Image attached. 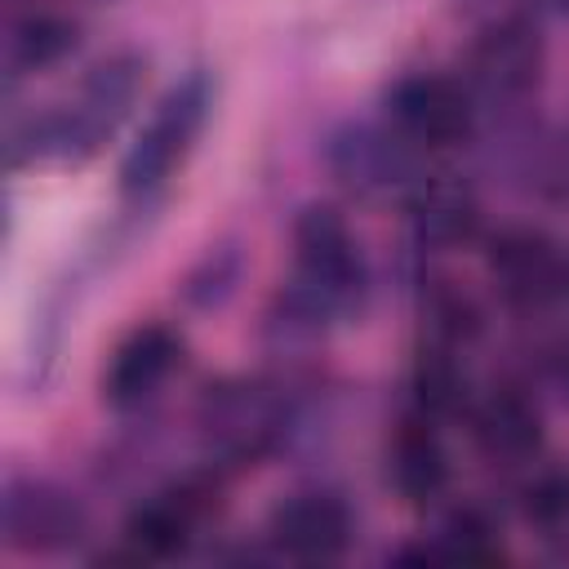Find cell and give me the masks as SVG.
<instances>
[{
	"label": "cell",
	"mask_w": 569,
	"mask_h": 569,
	"mask_svg": "<svg viewBox=\"0 0 569 569\" xmlns=\"http://www.w3.org/2000/svg\"><path fill=\"white\" fill-rule=\"evenodd\" d=\"M365 289L369 271L342 213L329 204H307L293 218V280L276 302V325L284 333H320L325 325L351 316Z\"/></svg>",
	"instance_id": "cell-1"
},
{
	"label": "cell",
	"mask_w": 569,
	"mask_h": 569,
	"mask_svg": "<svg viewBox=\"0 0 569 569\" xmlns=\"http://www.w3.org/2000/svg\"><path fill=\"white\" fill-rule=\"evenodd\" d=\"M213 107V80L209 71H187L147 116V124L138 129L133 147L120 160V196L124 200H147L156 196L191 156L204 120Z\"/></svg>",
	"instance_id": "cell-2"
},
{
	"label": "cell",
	"mask_w": 569,
	"mask_h": 569,
	"mask_svg": "<svg viewBox=\"0 0 569 569\" xmlns=\"http://www.w3.org/2000/svg\"><path fill=\"white\" fill-rule=\"evenodd\" d=\"M89 516L84 507L44 476H9L0 489V533L9 551H67L84 538Z\"/></svg>",
	"instance_id": "cell-3"
},
{
	"label": "cell",
	"mask_w": 569,
	"mask_h": 569,
	"mask_svg": "<svg viewBox=\"0 0 569 569\" xmlns=\"http://www.w3.org/2000/svg\"><path fill=\"white\" fill-rule=\"evenodd\" d=\"M387 120L418 151L458 147L476 129V93L453 76L413 71L387 89Z\"/></svg>",
	"instance_id": "cell-4"
},
{
	"label": "cell",
	"mask_w": 569,
	"mask_h": 569,
	"mask_svg": "<svg viewBox=\"0 0 569 569\" xmlns=\"http://www.w3.org/2000/svg\"><path fill=\"white\" fill-rule=\"evenodd\" d=\"M542 80V36L529 18H493L467 58V89L493 107L525 102Z\"/></svg>",
	"instance_id": "cell-5"
},
{
	"label": "cell",
	"mask_w": 569,
	"mask_h": 569,
	"mask_svg": "<svg viewBox=\"0 0 569 569\" xmlns=\"http://www.w3.org/2000/svg\"><path fill=\"white\" fill-rule=\"evenodd\" d=\"M489 280L520 311H542L569 289V262L560 244L533 227H507L485 249Z\"/></svg>",
	"instance_id": "cell-6"
},
{
	"label": "cell",
	"mask_w": 569,
	"mask_h": 569,
	"mask_svg": "<svg viewBox=\"0 0 569 569\" xmlns=\"http://www.w3.org/2000/svg\"><path fill=\"white\" fill-rule=\"evenodd\" d=\"M200 427L222 462H253L284 427V405L253 382L209 387L200 400Z\"/></svg>",
	"instance_id": "cell-7"
},
{
	"label": "cell",
	"mask_w": 569,
	"mask_h": 569,
	"mask_svg": "<svg viewBox=\"0 0 569 569\" xmlns=\"http://www.w3.org/2000/svg\"><path fill=\"white\" fill-rule=\"evenodd\" d=\"M325 160L333 178L356 191V196H382L400 187L413 169V142L396 133V124H373V120H347L329 133Z\"/></svg>",
	"instance_id": "cell-8"
},
{
	"label": "cell",
	"mask_w": 569,
	"mask_h": 569,
	"mask_svg": "<svg viewBox=\"0 0 569 569\" xmlns=\"http://www.w3.org/2000/svg\"><path fill=\"white\" fill-rule=\"evenodd\" d=\"M267 533H271L276 551L293 556V560H333V556H342L351 547L356 516L338 493L302 489V493H289L271 511Z\"/></svg>",
	"instance_id": "cell-9"
},
{
	"label": "cell",
	"mask_w": 569,
	"mask_h": 569,
	"mask_svg": "<svg viewBox=\"0 0 569 569\" xmlns=\"http://www.w3.org/2000/svg\"><path fill=\"white\" fill-rule=\"evenodd\" d=\"M209 498H213V485L182 480V485L138 502L124 520L129 556L133 560H169V556L187 551V542L196 538V529L209 511Z\"/></svg>",
	"instance_id": "cell-10"
},
{
	"label": "cell",
	"mask_w": 569,
	"mask_h": 569,
	"mask_svg": "<svg viewBox=\"0 0 569 569\" xmlns=\"http://www.w3.org/2000/svg\"><path fill=\"white\" fill-rule=\"evenodd\" d=\"M178 360H182V338L169 325H138L111 351V365L102 373V400L111 409H138L178 369Z\"/></svg>",
	"instance_id": "cell-11"
},
{
	"label": "cell",
	"mask_w": 569,
	"mask_h": 569,
	"mask_svg": "<svg viewBox=\"0 0 569 569\" xmlns=\"http://www.w3.org/2000/svg\"><path fill=\"white\" fill-rule=\"evenodd\" d=\"M471 440L489 462H529L542 445V413L525 391L498 387L471 409Z\"/></svg>",
	"instance_id": "cell-12"
},
{
	"label": "cell",
	"mask_w": 569,
	"mask_h": 569,
	"mask_svg": "<svg viewBox=\"0 0 569 569\" xmlns=\"http://www.w3.org/2000/svg\"><path fill=\"white\" fill-rule=\"evenodd\" d=\"M387 480L391 489L409 502V507H427L445 493L449 485V453L436 436V422L427 418H409L400 422V431L387 445Z\"/></svg>",
	"instance_id": "cell-13"
},
{
	"label": "cell",
	"mask_w": 569,
	"mask_h": 569,
	"mask_svg": "<svg viewBox=\"0 0 569 569\" xmlns=\"http://www.w3.org/2000/svg\"><path fill=\"white\" fill-rule=\"evenodd\" d=\"M480 209L462 182H422L409 204V227L422 249H458L476 236Z\"/></svg>",
	"instance_id": "cell-14"
},
{
	"label": "cell",
	"mask_w": 569,
	"mask_h": 569,
	"mask_svg": "<svg viewBox=\"0 0 569 569\" xmlns=\"http://www.w3.org/2000/svg\"><path fill=\"white\" fill-rule=\"evenodd\" d=\"M76 49V22L58 18V13H27L22 22H13L9 31V76H36L58 67L67 53Z\"/></svg>",
	"instance_id": "cell-15"
},
{
	"label": "cell",
	"mask_w": 569,
	"mask_h": 569,
	"mask_svg": "<svg viewBox=\"0 0 569 569\" xmlns=\"http://www.w3.org/2000/svg\"><path fill=\"white\" fill-rule=\"evenodd\" d=\"M409 400H413V413L436 422V418H449L462 409L467 400V378L453 360V347H422V356L413 360V373H409Z\"/></svg>",
	"instance_id": "cell-16"
},
{
	"label": "cell",
	"mask_w": 569,
	"mask_h": 569,
	"mask_svg": "<svg viewBox=\"0 0 569 569\" xmlns=\"http://www.w3.org/2000/svg\"><path fill=\"white\" fill-rule=\"evenodd\" d=\"M436 560H462V565H493L502 560L498 525L480 507H453L440 525V538L431 542Z\"/></svg>",
	"instance_id": "cell-17"
},
{
	"label": "cell",
	"mask_w": 569,
	"mask_h": 569,
	"mask_svg": "<svg viewBox=\"0 0 569 569\" xmlns=\"http://www.w3.org/2000/svg\"><path fill=\"white\" fill-rule=\"evenodd\" d=\"M520 511L538 529L569 525V467H542L520 485Z\"/></svg>",
	"instance_id": "cell-18"
},
{
	"label": "cell",
	"mask_w": 569,
	"mask_h": 569,
	"mask_svg": "<svg viewBox=\"0 0 569 569\" xmlns=\"http://www.w3.org/2000/svg\"><path fill=\"white\" fill-rule=\"evenodd\" d=\"M231 280H236V253L218 249V253H209V258L187 276L182 293H187L196 307H213V302H222V298L231 293Z\"/></svg>",
	"instance_id": "cell-19"
},
{
	"label": "cell",
	"mask_w": 569,
	"mask_h": 569,
	"mask_svg": "<svg viewBox=\"0 0 569 569\" xmlns=\"http://www.w3.org/2000/svg\"><path fill=\"white\" fill-rule=\"evenodd\" d=\"M542 13H560V18H569V0H533Z\"/></svg>",
	"instance_id": "cell-20"
}]
</instances>
